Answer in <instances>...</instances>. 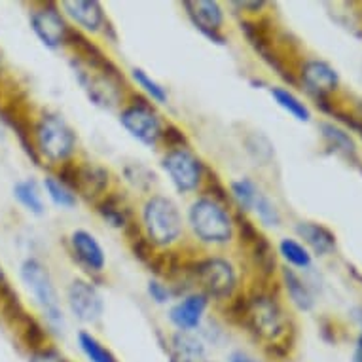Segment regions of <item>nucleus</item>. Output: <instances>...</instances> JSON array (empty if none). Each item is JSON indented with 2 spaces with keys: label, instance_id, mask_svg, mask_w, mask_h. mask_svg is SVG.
<instances>
[{
  "label": "nucleus",
  "instance_id": "1",
  "mask_svg": "<svg viewBox=\"0 0 362 362\" xmlns=\"http://www.w3.org/2000/svg\"><path fill=\"white\" fill-rule=\"evenodd\" d=\"M143 220L150 241L161 247L175 243L182 232V220H180L177 205L167 197H150L144 205Z\"/></svg>",
  "mask_w": 362,
  "mask_h": 362
},
{
  "label": "nucleus",
  "instance_id": "2",
  "mask_svg": "<svg viewBox=\"0 0 362 362\" xmlns=\"http://www.w3.org/2000/svg\"><path fill=\"white\" fill-rule=\"evenodd\" d=\"M190 226L205 243H226L232 238V218L213 199H197L192 205Z\"/></svg>",
  "mask_w": 362,
  "mask_h": 362
},
{
  "label": "nucleus",
  "instance_id": "3",
  "mask_svg": "<svg viewBox=\"0 0 362 362\" xmlns=\"http://www.w3.org/2000/svg\"><path fill=\"white\" fill-rule=\"evenodd\" d=\"M38 150L52 161H63L74 152L76 139L69 125L57 116H46L36 127Z\"/></svg>",
  "mask_w": 362,
  "mask_h": 362
},
{
  "label": "nucleus",
  "instance_id": "4",
  "mask_svg": "<svg viewBox=\"0 0 362 362\" xmlns=\"http://www.w3.org/2000/svg\"><path fill=\"white\" fill-rule=\"evenodd\" d=\"M21 277L42 305L48 321L52 325H63V313H61L59 302H57V292H55L48 269L38 260L30 258L21 266Z\"/></svg>",
  "mask_w": 362,
  "mask_h": 362
},
{
  "label": "nucleus",
  "instance_id": "5",
  "mask_svg": "<svg viewBox=\"0 0 362 362\" xmlns=\"http://www.w3.org/2000/svg\"><path fill=\"white\" fill-rule=\"evenodd\" d=\"M247 317L256 332L264 338L275 339L283 336L286 330V319L277 300L272 296H256L247 305Z\"/></svg>",
  "mask_w": 362,
  "mask_h": 362
},
{
  "label": "nucleus",
  "instance_id": "6",
  "mask_svg": "<svg viewBox=\"0 0 362 362\" xmlns=\"http://www.w3.org/2000/svg\"><path fill=\"white\" fill-rule=\"evenodd\" d=\"M196 277L203 291L213 298H228L235 288V272L232 264L222 258L197 262Z\"/></svg>",
  "mask_w": 362,
  "mask_h": 362
},
{
  "label": "nucleus",
  "instance_id": "7",
  "mask_svg": "<svg viewBox=\"0 0 362 362\" xmlns=\"http://www.w3.org/2000/svg\"><path fill=\"white\" fill-rule=\"evenodd\" d=\"M163 167L169 173L173 185L180 192L196 190L202 180V165L196 156L186 148H175L163 158Z\"/></svg>",
  "mask_w": 362,
  "mask_h": 362
},
{
  "label": "nucleus",
  "instance_id": "8",
  "mask_svg": "<svg viewBox=\"0 0 362 362\" xmlns=\"http://www.w3.org/2000/svg\"><path fill=\"white\" fill-rule=\"evenodd\" d=\"M122 124L133 137L144 144H156L161 137V124L158 114L150 107L137 103L122 112Z\"/></svg>",
  "mask_w": 362,
  "mask_h": 362
},
{
  "label": "nucleus",
  "instance_id": "9",
  "mask_svg": "<svg viewBox=\"0 0 362 362\" xmlns=\"http://www.w3.org/2000/svg\"><path fill=\"white\" fill-rule=\"evenodd\" d=\"M300 74H302V82L305 89L319 101V105L327 103L328 95L334 93L339 86L338 72L325 61H305Z\"/></svg>",
  "mask_w": 362,
  "mask_h": 362
},
{
  "label": "nucleus",
  "instance_id": "10",
  "mask_svg": "<svg viewBox=\"0 0 362 362\" xmlns=\"http://www.w3.org/2000/svg\"><path fill=\"white\" fill-rule=\"evenodd\" d=\"M69 305L76 319L83 322H95L103 313V298L93 285L86 281H74L69 288Z\"/></svg>",
  "mask_w": 362,
  "mask_h": 362
},
{
  "label": "nucleus",
  "instance_id": "11",
  "mask_svg": "<svg viewBox=\"0 0 362 362\" xmlns=\"http://www.w3.org/2000/svg\"><path fill=\"white\" fill-rule=\"evenodd\" d=\"M33 27L35 33L40 36V40L49 46V48H59L66 42L69 29L63 23V19L55 10L46 8V10H38L33 13Z\"/></svg>",
  "mask_w": 362,
  "mask_h": 362
},
{
  "label": "nucleus",
  "instance_id": "12",
  "mask_svg": "<svg viewBox=\"0 0 362 362\" xmlns=\"http://www.w3.org/2000/svg\"><path fill=\"white\" fill-rule=\"evenodd\" d=\"M185 8L188 10V16H190L197 29H202L211 38H216V33H218L220 27H222V21H224L222 10H220L216 2H207V0L185 2Z\"/></svg>",
  "mask_w": 362,
  "mask_h": 362
},
{
  "label": "nucleus",
  "instance_id": "13",
  "mask_svg": "<svg viewBox=\"0 0 362 362\" xmlns=\"http://www.w3.org/2000/svg\"><path fill=\"white\" fill-rule=\"evenodd\" d=\"M205 308H207V296H203V294L186 296L182 302H178L171 309V321L180 330H186V332L194 330V328L199 327Z\"/></svg>",
  "mask_w": 362,
  "mask_h": 362
},
{
  "label": "nucleus",
  "instance_id": "14",
  "mask_svg": "<svg viewBox=\"0 0 362 362\" xmlns=\"http://www.w3.org/2000/svg\"><path fill=\"white\" fill-rule=\"evenodd\" d=\"M63 182V180H61ZM108 175L99 167L83 165V167H72V178L66 180L63 185H71L72 188L86 192V196H97L107 188Z\"/></svg>",
  "mask_w": 362,
  "mask_h": 362
},
{
  "label": "nucleus",
  "instance_id": "15",
  "mask_svg": "<svg viewBox=\"0 0 362 362\" xmlns=\"http://www.w3.org/2000/svg\"><path fill=\"white\" fill-rule=\"evenodd\" d=\"M72 249L78 255V258L93 272H101L105 267V252H103L101 245L97 243V239L91 233L78 230L72 233L71 238Z\"/></svg>",
  "mask_w": 362,
  "mask_h": 362
},
{
  "label": "nucleus",
  "instance_id": "16",
  "mask_svg": "<svg viewBox=\"0 0 362 362\" xmlns=\"http://www.w3.org/2000/svg\"><path fill=\"white\" fill-rule=\"evenodd\" d=\"M296 232L317 255L327 256L336 249V235L327 226L317 224V222H300L296 226Z\"/></svg>",
  "mask_w": 362,
  "mask_h": 362
},
{
  "label": "nucleus",
  "instance_id": "17",
  "mask_svg": "<svg viewBox=\"0 0 362 362\" xmlns=\"http://www.w3.org/2000/svg\"><path fill=\"white\" fill-rule=\"evenodd\" d=\"M66 13L86 30H99L105 23L101 6L97 2H63Z\"/></svg>",
  "mask_w": 362,
  "mask_h": 362
},
{
  "label": "nucleus",
  "instance_id": "18",
  "mask_svg": "<svg viewBox=\"0 0 362 362\" xmlns=\"http://www.w3.org/2000/svg\"><path fill=\"white\" fill-rule=\"evenodd\" d=\"M173 349L180 362H199L205 356V347H203L202 339L186 330H180L173 338Z\"/></svg>",
  "mask_w": 362,
  "mask_h": 362
},
{
  "label": "nucleus",
  "instance_id": "19",
  "mask_svg": "<svg viewBox=\"0 0 362 362\" xmlns=\"http://www.w3.org/2000/svg\"><path fill=\"white\" fill-rule=\"evenodd\" d=\"M283 277H285L286 292H288L292 303H294L298 309H302V311H309V309L313 308V292L309 291V286L303 283L302 277H298L292 269H285V272H283Z\"/></svg>",
  "mask_w": 362,
  "mask_h": 362
},
{
  "label": "nucleus",
  "instance_id": "20",
  "mask_svg": "<svg viewBox=\"0 0 362 362\" xmlns=\"http://www.w3.org/2000/svg\"><path fill=\"white\" fill-rule=\"evenodd\" d=\"M321 131L322 137L327 139V143L336 152L345 156L349 161H358V158H356V146L353 143V139L349 137V133H345L344 129H339L334 124H321Z\"/></svg>",
  "mask_w": 362,
  "mask_h": 362
},
{
  "label": "nucleus",
  "instance_id": "21",
  "mask_svg": "<svg viewBox=\"0 0 362 362\" xmlns=\"http://www.w3.org/2000/svg\"><path fill=\"white\" fill-rule=\"evenodd\" d=\"M272 95H274V99L277 101V105H279L281 108H285L286 112L292 114L296 119H300V122H309V119H311L309 108L305 107L294 93H291L288 89L274 88L272 89Z\"/></svg>",
  "mask_w": 362,
  "mask_h": 362
},
{
  "label": "nucleus",
  "instance_id": "22",
  "mask_svg": "<svg viewBox=\"0 0 362 362\" xmlns=\"http://www.w3.org/2000/svg\"><path fill=\"white\" fill-rule=\"evenodd\" d=\"M13 192H16V197H18L19 202L23 203L25 207L29 209L30 213H35V214L44 213V203H42L40 190H38V186H36L33 180L19 182Z\"/></svg>",
  "mask_w": 362,
  "mask_h": 362
},
{
  "label": "nucleus",
  "instance_id": "23",
  "mask_svg": "<svg viewBox=\"0 0 362 362\" xmlns=\"http://www.w3.org/2000/svg\"><path fill=\"white\" fill-rule=\"evenodd\" d=\"M279 250L283 258L288 264H292V266L300 267V269H308L311 266V256H309V252L303 249V245H300L294 239H283L279 245Z\"/></svg>",
  "mask_w": 362,
  "mask_h": 362
},
{
  "label": "nucleus",
  "instance_id": "24",
  "mask_svg": "<svg viewBox=\"0 0 362 362\" xmlns=\"http://www.w3.org/2000/svg\"><path fill=\"white\" fill-rule=\"evenodd\" d=\"M78 339H80V347L91 362H116L112 353L105 345L99 344V339L93 338L91 334L82 332L78 336Z\"/></svg>",
  "mask_w": 362,
  "mask_h": 362
},
{
  "label": "nucleus",
  "instance_id": "25",
  "mask_svg": "<svg viewBox=\"0 0 362 362\" xmlns=\"http://www.w3.org/2000/svg\"><path fill=\"white\" fill-rule=\"evenodd\" d=\"M46 190H48L49 197L54 199L55 205H59V207H74V205H76V197H74V194L69 190V186L63 185L57 178H46Z\"/></svg>",
  "mask_w": 362,
  "mask_h": 362
},
{
  "label": "nucleus",
  "instance_id": "26",
  "mask_svg": "<svg viewBox=\"0 0 362 362\" xmlns=\"http://www.w3.org/2000/svg\"><path fill=\"white\" fill-rule=\"evenodd\" d=\"M99 211H101L103 218L108 220V222L112 226H116V228H122V226H125V222H127V209H125V205L119 202L118 197H110V199H107V202L103 203Z\"/></svg>",
  "mask_w": 362,
  "mask_h": 362
},
{
  "label": "nucleus",
  "instance_id": "27",
  "mask_svg": "<svg viewBox=\"0 0 362 362\" xmlns=\"http://www.w3.org/2000/svg\"><path fill=\"white\" fill-rule=\"evenodd\" d=\"M232 196L233 199L239 203V207L250 209L255 207L256 197H258V192H256L255 185L243 178V180H238L232 185Z\"/></svg>",
  "mask_w": 362,
  "mask_h": 362
},
{
  "label": "nucleus",
  "instance_id": "28",
  "mask_svg": "<svg viewBox=\"0 0 362 362\" xmlns=\"http://www.w3.org/2000/svg\"><path fill=\"white\" fill-rule=\"evenodd\" d=\"M133 80L141 86V88L148 93L154 101L158 103H165L167 101V93H165V89L161 88L160 83L154 82V80H150L148 76H146V72L141 71V69H135L133 71Z\"/></svg>",
  "mask_w": 362,
  "mask_h": 362
},
{
  "label": "nucleus",
  "instance_id": "29",
  "mask_svg": "<svg viewBox=\"0 0 362 362\" xmlns=\"http://www.w3.org/2000/svg\"><path fill=\"white\" fill-rule=\"evenodd\" d=\"M255 209H256V213H258V216H260V220L264 222V224H266V226H279V222H281L279 211L275 209L274 203L269 202L266 196L258 194V197H256V202H255Z\"/></svg>",
  "mask_w": 362,
  "mask_h": 362
},
{
  "label": "nucleus",
  "instance_id": "30",
  "mask_svg": "<svg viewBox=\"0 0 362 362\" xmlns=\"http://www.w3.org/2000/svg\"><path fill=\"white\" fill-rule=\"evenodd\" d=\"M148 294L152 296V300H156L158 303H165L169 300V291L167 286H163L158 281H152L148 285Z\"/></svg>",
  "mask_w": 362,
  "mask_h": 362
},
{
  "label": "nucleus",
  "instance_id": "31",
  "mask_svg": "<svg viewBox=\"0 0 362 362\" xmlns=\"http://www.w3.org/2000/svg\"><path fill=\"white\" fill-rule=\"evenodd\" d=\"M30 362H65L61 358L59 355H55V353H49V351H42V353H36Z\"/></svg>",
  "mask_w": 362,
  "mask_h": 362
},
{
  "label": "nucleus",
  "instance_id": "32",
  "mask_svg": "<svg viewBox=\"0 0 362 362\" xmlns=\"http://www.w3.org/2000/svg\"><path fill=\"white\" fill-rule=\"evenodd\" d=\"M355 362H362V332H361V336H358V341H356Z\"/></svg>",
  "mask_w": 362,
  "mask_h": 362
},
{
  "label": "nucleus",
  "instance_id": "33",
  "mask_svg": "<svg viewBox=\"0 0 362 362\" xmlns=\"http://www.w3.org/2000/svg\"><path fill=\"white\" fill-rule=\"evenodd\" d=\"M232 362H256L255 358H250V356L243 355V353H235L232 355Z\"/></svg>",
  "mask_w": 362,
  "mask_h": 362
},
{
  "label": "nucleus",
  "instance_id": "34",
  "mask_svg": "<svg viewBox=\"0 0 362 362\" xmlns=\"http://www.w3.org/2000/svg\"><path fill=\"white\" fill-rule=\"evenodd\" d=\"M355 277H356V279H361V281H362V275H358V274H355Z\"/></svg>",
  "mask_w": 362,
  "mask_h": 362
}]
</instances>
